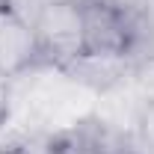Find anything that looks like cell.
Segmentation results:
<instances>
[{
  "instance_id": "cell-1",
  "label": "cell",
  "mask_w": 154,
  "mask_h": 154,
  "mask_svg": "<svg viewBox=\"0 0 154 154\" xmlns=\"http://www.w3.org/2000/svg\"><path fill=\"white\" fill-rule=\"evenodd\" d=\"M83 57L128 59L139 38V21L119 0H83Z\"/></svg>"
},
{
  "instance_id": "cell-2",
  "label": "cell",
  "mask_w": 154,
  "mask_h": 154,
  "mask_svg": "<svg viewBox=\"0 0 154 154\" xmlns=\"http://www.w3.org/2000/svg\"><path fill=\"white\" fill-rule=\"evenodd\" d=\"M42 65L65 71L74 59L83 57V21L80 3L74 0H45L33 15Z\"/></svg>"
},
{
  "instance_id": "cell-3",
  "label": "cell",
  "mask_w": 154,
  "mask_h": 154,
  "mask_svg": "<svg viewBox=\"0 0 154 154\" xmlns=\"http://www.w3.org/2000/svg\"><path fill=\"white\" fill-rule=\"evenodd\" d=\"M42 65V51L33 18H27L12 0H0V77L12 80Z\"/></svg>"
},
{
  "instance_id": "cell-4",
  "label": "cell",
  "mask_w": 154,
  "mask_h": 154,
  "mask_svg": "<svg viewBox=\"0 0 154 154\" xmlns=\"http://www.w3.org/2000/svg\"><path fill=\"white\" fill-rule=\"evenodd\" d=\"M125 68H128V59H110V57H80L74 59L62 74L74 77L80 83H89L95 89H107L119 83L125 77Z\"/></svg>"
},
{
  "instance_id": "cell-5",
  "label": "cell",
  "mask_w": 154,
  "mask_h": 154,
  "mask_svg": "<svg viewBox=\"0 0 154 154\" xmlns=\"http://www.w3.org/2000/svg\"><path fill=\"white\" fill-rule=\"evenodd\" d=\"M131 80H134V89L142 104H154V54L145 57L131 68Z\"/></svg>"
},
{
  "instance_id": "cell-6",
  "label": "cell",
  "mask_w": 154,
  "mask_h": 154,
  "mask_svg": "<svg viewBox=\"0 0 154 154\" xmlns=\"http://www.w3.org/2000/svg\"><path fill=\"white\" fill-rule=\"evenodd\" d=\"M139 136H142V142L154 151V104H142V113H139Z\"/></svg>"
},
{
  "instance_id": "cell-7",
  "label": "cell",
  "mask_w": 154,
  "mask_h": 154,
  "mask_svg": "<svg viewBox=\"0 0 154 154\" xmlns=\"http://www.w3.org/2000/svg\"><path fill=\"white\" fill-rule=\"evenodd\" d=\"M6 116H9V80L0 77V125L6 122Z\"/></svg>"
},
{
  "instance_id": "cell-8",
  "label": "cell",
  "mask_w": 154,
  "mask_h": 154,
  "mask_svg": "<svg viewBox=\"0 0 154 154\" xmlns=\"http://www.w3.org/2000/svg\"><path fill=\"white\" fill-rule=\"evenodd\" d=\"M0 154H33V151L21 142H9V145H0Z\"/></svg>"
},
{
  "instance_id": "cell-9",
  "label": "cell",
  "mask_w": 154,
  "mask_h": 154,
  "mask_svg": "<svg viewBox=\"0 0 154 154\" xmlns=\"http://www.w3.org/2000/svg\"><path fill=\"white\" fill-rule=\"evenodd\" d=\"M128 154H139V151H136V148H131V151H128Z\"/></svg>"
},
{
  "instance_id": "cell-10",
  "label": "cell",
  "mask_w": 154,
  "mask_h": 154,
  "mask_svg": "<svg viewBox=\"0 0 154 154\" xmlns=\"http://www.w3.org/2000/svg\"><path fill=\"white\" fill-rule=\"evenodd\" d=\"M74 3H83V0H74Z\"/></svg>"
}]
</instances>
